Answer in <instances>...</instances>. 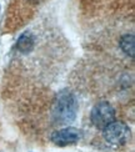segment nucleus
<instances>
[{
	"mask_svg": "<svg viewBox=\"0 0 135 152\" xmlns=\"http://www.w3.org/2000/svg\"><path fill=\"white\" fill-rule=\"evenodd\" d=\"M78 110L79 104L74 94L63 90L56 95L51 104V117L58 125H69L75 120Z\"/></svg>",
	"mask_w": 135,
	"mask_h": 152,
	"instance_id": "1",
	"label": "nucleus"
},
{
	"mask_svg": "<svg viewBox=\"0 0 135 152\" xmlns=\"http://www.w3.org/2000/svg\"><path fill=\"white\" fill-rule=\"evenodd\" d=\"M103 136L108 143L113 146H121L130 140L131 132L129 126L120 121H113L103 130Z\"/></svg>",
	"mask_w": 135,
	"mask_h": 152,
	"instance_id": "2",
	"label": "nucleus"
},
{
	"mask_svg": "<svg viewBox=\"0 0 135 152\" xmlns=\"http://www.w3.org/2000/svg\"><path fill=\"white\" fill-rule=\"evenodd\" d=\"M90 120L96 129L104 130L108 125L115 121V110L108 101L98 102L90 112Z\"/></svg>",
	"mask_w": 135,
	"mask_h": 152,
	"instance_id": "3",
	"label": "nucleus"
},
{
	"mask_svg": "<svg viewBox=\"0 0 135 152\" xmlns=\"http://www.w3.org/2000/svg\"><path fill=\"white\" fill-rule=\"evenodd\" d=\"M81 136H83V134L79 129L68 126V127L54 131L50 136V140L53 143H55L56 146H68V145L76 143L81 138Z\"/></svg>",
	"mask_w": 135,
	"mask_h": 152,
	"instance_id": "4",
	"label": "nucleus"
},
{
	"mask_svg": "<svg viewBox=\"0 0 135 152\" xmlns=\"http://www.w3.org/2000/svg\"><path fill=\"white\" fill-rule=\"evenodd\" d=\"M34 44H35V40H34V36L31 35L29 31L24 33L20 35V37L18 39V42H16V48L20 53L23 54H28L29 51H31L34 48Z\"/></svg>",
	"mask_w": 135,
	"mask_h": 152,
	"instance_id": "5",
	"label": "nucleus"
},
{
	"mask_svg": "<svg viewBox=\"0 0 135 152\" xmlns=\"http://www.w3.org/2000/svg\"><path fill=\"white\" fill-rule=\"evenodd\" d=\"M120 48L121 50L131 59H134V51H135V39L134 34H126L124 36H121L120 39Z\"/></svg>",
	"mask_w": 135,
	"mask_h": 152,
	"instance_id": "6",
	"label": "nucleus"
}]
</instances>
